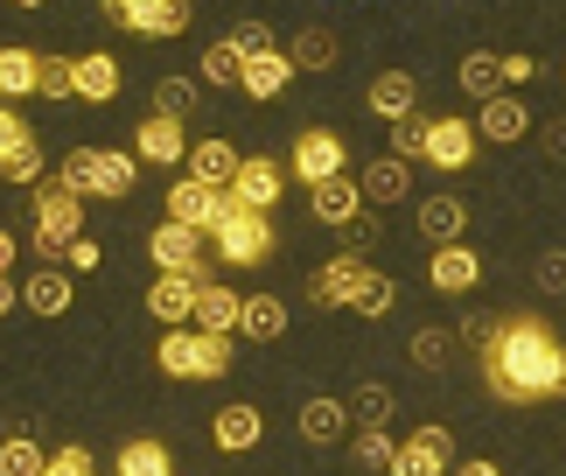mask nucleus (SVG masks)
<instances>
[{"label": "nucleus", "instance_id": "obj_1", "mask_svg": "<svg viewBox=\"0 0 566 476\" xmlns=\"http://www.w3.org/2000/svg\"><path fill=\"white\" fill-rule=\"evenodd\" d=\"M483 379L496 400L511 406H538V400H559L566 393V343L532 315H511L496 322L490 351H483Z\"/></svg>", "mask_w": 566, "mask_h": 476}, {"label": "nucleus", "instance_id": "obj_2", "mask_svg": "<svg viewBox=\"0 0 566 476\" xmlns=\"http://www.w3.org/2000/svg\"><path fill=\"white\" fill-rule=\"evenodd\" d=\"M56 183L71 189V197H134L140 155H119V147H71Z\"/></svg>", "mask_w": 566, "mask_h": 476}, {"label": "nucleus", "instance_id": "obj_3", "mask_svg": "<svg viewBox=\"0 0 566 476\" xmlns=\"http://www.w3.org/2000/svg\"><path fill=\"white\" fill-rule=\"evenodd\" d=\"M155 364L168 379H224L231 372V337H217V330H168L161 337V351H155Z\"/></svg>", "mask_w": 566, "mask_h": 476}, {"label": "nucleus", "instance_id": "obj_4", "mask_svg": "<svg viewBox=\"0 0 566 476\" xmlns=\"http://www.w3.org/2000/svg\"><path fill=\"white\" fill-rule=\"evenodd\" d=\"M84 238V197H71L63 183H50L35 197V231H29V246H35V259H63Z\"/></svg>", "mask_w": 566, "mask_h": 476}, {"label": "nucleus", "instance_id": "obj_5", "mask_svg": "<svg viewBox=\"0 0 566 476\" xmlns=\"http://www.w3.org/2000/svg\"><path fill=\"white\" fill-rule=\"evenodd\" d=\"M210 246H217L224 267H259V259L273 252V218L266 210H231V218L210 231Z\"/></svg>", "mask_w": 566, "mask_h": 476}, {"label": "nucleus", "instance_id": "obj_6", "mask_svg": "<svg viewBox=\"0 0 566 476\" xmlns=\"http://www.w3.org/2000/svg\"><path fill=\"white\" fill-rule=\"evenodd\" d=\"M231 189H210V183H196V176H176V189H168V218H176V225H189V231H217V225H224L231 218Z\"/></svg>", "mask_w": 566, "mask_h": 476}, {"label": "nucleus", "instance_id": "obj_7", "mask_svg": "<svg viewBox=\"0 0 566 476\" xmlns=\"http://www.w3.org/2000/svg\"><path fill=\"white\" fill-rule=\"evenodd\" d=\"M113 29L134 35H182L189 29V0H98Z\"/></svg>", "mask_w": 566, "mask_h": 476}, {"label": "nucleus", "instance_id": "obj_8", "mask_svg": "<svg viewBox=\"0 0 566 476\" xmlns=\"http://www.w3.org/2000/svg\"><path fill=\"white\" fill-rule=\"evenodd\" d=\"M343 162H350V155H343V134H329V126H308V134L294 141V155H287V168H294L308 189H315V183H336Z\"/></svg>", "mask_w": 566, "mask_h": 476}, {"label": "nucleus", "instance_id": "obj_9", "mask_svg": "<svg viewBox=\"0 0 566 476\" xmlns=\"http://www.w3.org/2000/svg\"><path fill=\"white\" fill-rule=\"evenodd\" d=\"M196 294H203V273H161L147 288V315L168 322V330H189L196 322Z\"/></svg>", "mask_w": 566, "mask_h": 476}, {"label": "nucleus", "instance_id": "obj_10", "mask_svg": "<svg viewBox=\"0 0 566 476\" xmlns=\"http://www.w3.org/2000/svg\"><path fill=\"white\" fill-rule=\"evenodd\" d=\"M280 189H287V168L266 162V155H245V168H238V183H231V204L238 210H273Z\"/></svg>", "mask_w": 566, "mask_h": 476}, {"label": "nucleus", "instance_id": "obj_11", "mask_svg": "<svg viewBox=\"0 0 566 476\" xmlns=\"http://www.w3.org/2000/svg\"><path fill=\"white\" fill-rule=\"evenodd\" d=\"M147 252H155V267L161 273H203V231H189V225H155V238H147Z\"/></svg>", "mask_w": 566, "mask_h": 476}, {"label": "nucleus", "instance_id": "obj_12", "mask_svg": "<svg viewBox=\"0 0 566 476\" xmlns=\"http://www.w3.org/2000/svg\"><path fill=\"white\" fill-rule=\"evenodd\" d=\"M371 273L357 252H336L329 267H315V280H308V301L315 309H350V294H357V280Z\"/></svg>", "mask_w": 566, "mask_h": 476}, {"label": "nucleus", "instance_id": "obj_13", "mask_svg": "<svg viewBox=\"0 0 566 476\" xmlns=\"http://www.w3.org/2000/svg\"><path fill=\"white\" fill-rule=\"evenodd\" d=\"M391 476H448V427H420L412 442H399Z\"/></svg>", "mask_w": 566, "mask_h": 476}, {"label": "nucleus", "instance_id": "obj_14", "mask_svg": "<svg viewBox=\"0 0 566 476\" xmlns=\"http://www.w3.org/2000/svg\"><path fill=\"white\" fill-rule=\"evenodd\" d=\"M364 105H371L378 120L399 126L406 113H420V84H412V71H378V77H371V92H364Z\"/></svg>", "mask_w": 566, "mask_h": 476}, {"label": "nucleus", "instance_id": "obj_15", "mask_svg": "<svg viewBox=\"0 0 566 476\" xmlns=\"http://www.w3.org/2000/svg\"><path fill=\"white\" fill-rule=\"evenodd\" d=\"M427 162H433V168H448V176H454V168H469V162H475V126H469V120H433V134H427Z\"/></svg>", "mask_w": 566, "mask_h": 476}, {"label": "nucleus", "instance_id": "obj_16", "mask_svg": "<svg viewBox=\"0 0 566 476\" xmlns=\"http://www.w3.org/2000/svg\"><path fill=\"white\" fill-rule=\"evenodd\" d=\"M134 155L140 162H168V168H176V162H189V134H182V120H140V134H134Z\"/></svg>", "mask_w": 566, "mask_h": 476}, {"label": "nucleus", "instance_id": "obj_17", "mask_svg": "<svg viewBox=\"0 0 566 476\" xmlns=\"http://www.w3.org/2000/svg\"><path fill=\"white\" fill-rule=\"evenodd\" d=\"M238 168H245V155H238L231 141H196V147H189V176L210 183V189H231Z\"/></svg>", "mask_w": 566, "mask_h": 476}, {"label": "nucleus", "instance_id": "obj_18", "mask_svg": "<svg viewBox=\"0 0 566 476\" xmlns=\"http://www.w3.org/2000/svg\"><path fill=\"white\" fill-rule=\"evenodd\" d=\"M308 210H315L322 225H350V218H364V183H350V176L315 183L308 189Z\"/></svg>", "mask_w": 566, "mask_h": 476}, {"label": "nucleus", "instance_id": "obj_19", "mask_svg": "<svg viewBox=\"0 0 566 476\" xmlns=\"http://www.w3.org/2000/svg\"><path fill=\"white\" fill-rule=\"evenodd\" d=\"M210 435H217V448L245 456V448H259V435H266V414H259V406H217Z\"/></svg>", "mask_w": 566, "mask_h": 476}, {"label": "nucleus", "instance_id": "obj_20", "mask_svg": "<svg viewBox=\"0 0 566 476\" xmlns=\"http://www.w3.org/2000/svg\"><path fill=\"white\" fill-rule=\"evenodd\" d=\"M427 280L441 294H469L475 280H483V259H475L469 246H441V252H433V267H427Z\"/></svg>", "mask_w": 566, "mask_h": 476}, {"label": "nucleus", "instance_id": "obj_21", "mask_svg": "<svg viewBox=\"0 0 566 476\" xmlns=\"http://www.w3.org/2000/svg\"><path fill=\"white\" fill-rule=\"evenodd\" d=\"M71 77H77V99H92V105L119 99V63L105 56V50H84V56H71Z\"/></svg>", "mask_w": 566, "mask_h": 476}, {"label": "nucleus", "instance_id": "obj_22", "mask_svg": "<svg viewBox=\"0 0 566 476\" xmlns=\"http://www.w3.org/2000/svg\"><path fill=\"white\" fill-rule=\"evenodd\" d=\"M454 77H462V92H469L475 105H490V99H504V92H511V84H504V56H496V50L462 56V71H454Z\"/></svg>", "mask_w": 566, "mask_h": 476}, {"label": "nucleus", "instance_id": "obj_23", "mask_svg": "<svg viewBox=\"0 0 566 476\" xmlns=\"http://www.w3.org/2000/svg\"><path fill=\"white\" fill-rule=\"evenodd\" d=\"M462 225H469V204L462 197H427L420 204V231L433 238V252H441V246H462Z\"/></svg>", "mask_w": 566, "mask_h": 476}, {"label": "nucleus", "instance_id": "obj_24", "mask_svg": "<svg viewBox=\"0 0 566 476\" xmlns=\"http://www.w3.org/2000/svg\"><path fill=\"white\" fill-rule=\"evenodd\" d=\"M238 309H245V294H231L224 280H203V294H196V330L231 337L238 330Z\"/></svg>", "mask_w": 566, "mask_h": 476}, {"label": "nucleus", "instance_id": "obj_25", "mask_svg": "<svg viewBox=\"0 0 566 476\" xmlns=\"http://www.w3.org/2000/svg\"><path fill=\"white\" fill-rule=\"evenodd\" d=\"M238 330H245L252 343L287 337V301H280V294H245V309H238Z\"/></svg>", "mask_w": 566, "mask_h": 476}, {"label": "nucleus", "instance_id": "obj_26", "mask_svg": "<svg viewBox=\"0 0 566 476\" xmlns=\"http://www.w3.org/2000/svg\"><path fill=\"white\" fill-rule=\"evenodd\" d=\"M525 126H532V113H525V105H517L511 92H504V99H490L483 113H475V134H483V141H504V147H511V141H525Z\"/></svg>", "mask_w": 566, "mask_h": 476}, {"label": "nucleus", "instance_id": "obj_27", "mask_svg": "<svg viewBox=\"0 0 566 476\" xmlns=\"http://www.w3.org/2000/svg\"><path fill=\"white\" fill-rule=\"evenodd\" d=\"M412 189V168L399 155H378V162H364V204H399Z\"/></svg>", "mask_w": 566, "mask_h": 476}, {"label": "nucleus", "instance_id": "obj_28", "mask_svg": "<svg viewBox=\"0 0 566 476\" xmlns=\"http://www.w3.org/2000/svg\"><path fill=\"white\" fill-rule=\"evenodd\" d=\"M287 77H294V56H287V50H266V56H252V63H245V84H238V92H252V99H280V92H287Z\"/></svg>", "mask_w": 566, "mask_h": 476}, {"label": "nucleus", "instance_id": "obj_29", "mask_svg": "<svg viewBox=\"0 0 566 476\" xmlns=\"http://www.w3.org/2000/svg\"><path fill=\"white\" fill-rule=\"evenodd\" d=\"M343 427H350V406L343 400H308L301 406V442H343Z\"/></svg>", "mask_w": 566, "mask_h": 476}, {"label": "nucleus", "instance_id": "obj_30", "mask_svg": "<svg viewBox=\"0 0 566 476\" xmlns=\"http://www.w3.org/2000/svg\"><path fill=\"white\" fill-rule=\"evenodd\" d=\"M287 56H294V71H336V35L329 29H301L287 42Z\"/></svg>", "mask_w": 566, "mask_h": 476}, {"label": "nucleus", "instance_id": "obj_31", "mask_svg": "<svg viewBox=\"0 0 566 476\" xmlns=\"http://www.w3.org/2000/svg\"><path fill=\"white\" fill-rule=\"evenodd\" d=\"M21 301H29L35 315H63V309H71V273H29Z\"/></svg>", "mask_w": 566, "mask_h": 476}, {"label": "nucleus", "instance_id": "obj_32", "mask_svg": "<svg viewBox=\"0 0 566 476\" xmlns=\"http://www.w3.org/2000/svg\"><path fill=\"white\" fill-rule=\"evenodd\" d=\"M113 476H176V463H168L161 442H126L119 463H113Z\"/></svg>", "mask_w": 566, "mask_h": 476}, {"label": "nucleus", "instance_id": "obj_33", "mask_svg": "<svg viewBox=\"0 0 566 476\" xmlns=\"http://www.w3.org/2000/svg\"><path fill=\"white\" fill-rule=\"evenodd\" d=\"M35 77H42V56L35 50H0V99L35 92Z\"/></svg>", "mask_w": 566, "mask_h": 476}, {"label": "nucleus", "instance_id": "obj_34", "mask_svg": "<svg viewBox=\"0 0 566 476\" xmlns=\"http://www.w3.org/2000/svg\"><path fill=\"white\" fill-rule=\"evenodd\" d=\"M42 469H50V456H42V442H29V435L14 427V435L0 442V476H42Z\"/></svg>", "mask_w": 566, "mask_h": 476}, {"label": "nucleus", "instance_id": "obj_35", "mask_svg": "<svg viewBox=\"0 0 566 476\" xmlns=\"http://www.w3.org/2000/svg\"><path fill=\"white\" fill-rule=\"evenodd\" d=\"M412 364H420V372H448L454 364V330H412Z\"/></svg>", "mask_w": 566, "mask_h": 476}, {"label": "nucleus", "instance_id": "obj_36", "mask_svg": "<svg viewBox=\"0 0 566 476\" xmlns=\"http://www.w3.org/2000/svg\"><path fill=\"white\" fill-rule=\"evenodd\" d=\"M350 456H357V469H385V476H391V456H399V442H391L385 427H357Z\"/></svg>", "mask_w": 566, "mask_h": 476}, {"label": "nucleus", "instance_id": "obj_37", "mask_svg": "<svg viewBox=\"0 0 566 476\" xmlns=\"http://www.w3.org/2000/svg\"><path fill=\"white\" fill-rule=\"evenodd\" d=\"M427 134H433V120L406 113L399 126H391V155H399V162H427Z\"/></svg>", "mask_w": 566, "mask_h": 476}, {"label": "nucleus", "instance_id": "obj_38", "mask_svg": "<svg viewBox=\"0 0 566 476\" xmlns=\"http://www.w3.org/2000/svg\"><path fill=\"white\" fill-rule=\"evenodd\" d=\"M203 84H245V56L231 42H210L203 50Z\"/></svg>", "mask_w": 566, "mask_h": 476}, {"label": "nucleus", "instance_id": "obj_39", "mask_svg": "<svg viewBox=\"0 0 566 476\" xmlns=\"http://www.w3.org/2000/svg\"><path fill=\"white\" fill-rule=\"evenodd\" d=\"M391 301H399L391 273H364V280H357V294H350V309H357V315H385Z\"/></svg>", "mask_w": 566, "mask_h": 476}, {"label": "nucleus", "instance_id": "obj_40", "mask_svg": "<svg viewBox=\"0 0 566 476\" xmlns=\"http://www.w3.org/2000/svg\"><path fill=\"white\" fill-rule=\"evenodd\" d=\"M350 421L357 427H385L391 421V393H385V385H357V393H350Z\"/></svg>", "mask_w": 566, "mask_h": 476}, {"label": "nucleus", "instance_id": "obj_41", "mask_svg": "<svg viewBox=\"0 0 566 476\" xmlns=\"http://www.w3.org/2000/svg\"><path fill=\"white\" fill-rule=\"evenodd\" d=\"M189 105H196V77H161L155 84V113L161 120H182Z\"/></svg>", "mask_w": 566, "mask_h": 476}, {"label": "nucleus", "instance_id": "obj_42", "mask_svg": "<svg viewBox=\"0 0 566 476\" xmlns=\"http://www.w3.org/2000/svg\"><path fill=\"white\" fill-rule=\"evenodd\" d=\"M224 42H231V50H238V56H245V63H252V56H266V50H280V42H273V29H266V21H238V29H231Z\"/></svg>", "mask_w": 566, "mask_h": 476}, {"label": "nucleus", "instance_id": "obj_43", "mask_svg": "<svg viewBox=\"0 0 566 476\" xmlns=\"http://www.w3.org/2000/svg\"><path fill=\"white\" fill-rule=\"evenodd\" d=\"M42 176V147L35 141H21L14 155H0V183H35Z\"/></svg>", "mask_w": 566, "mask_h": 476}, {"label": "nucleus", "instance_id": "obj_44", "mask_svg": "<svg viewBox=\"0 0 566 476\" xmlns=\"http://www.w3.org/2000/svg\"><path fill=\"white\" fill-rule=\"evenodd\" d=\"M35 92H42V99H77V77H71V63H63V56H42V77H35Z\"/></svg>", "mask_w": 566, "mask_h": 476}, {"label": "nucleus", "instance_id": "obj_45", "mask_svg": "<svg viewBox=\"0 0 566 476\" xmlns=\"http://www.w3.org/2000/svg\"><path fill=\"white\" fill-rule=\"evenodd\" d=\"M42 476H98V463H92V448H56Z\"/></svg>", "mask_w": 566, "mask_h": 476}, {"label": "nucleus", "instance_id": "obj_46", "mask_svg": "<svg viewBox=\"0 0 566 476\" xmlns=\"http://www.w3.org/2000/svg\"><path fill=\"white\" fill-rule=\"evenodd\" d=\"M538 288H546V294H566V252H559V246L538 252Z\"/></svg>", "mask_w": 566, "mask_h": 476}, {"label": "nucleus", "instance_id": "obj_47", "mask_svg": "<svg viewBox=\"0 0 566 476\" xmlns=\"http://www.w3.org/2000/svg\"><path fill=\"white\" fill-rule=\"evenodd\" d=\"M21 141H35V134L21 126V113H14V105H0V155H14Z\"/></svg>", "mask_w": 566, "mask_h": 476}, {"label": "nucleus", "instance_id": "obj_48", "mask_svg": "<svg viewBox=\"0 0 566 476\" xmlns=\"http://www.w3.org/2000/svg\"><path fill=\"white\" fill-rule=\"evenodd\" d=\"M343 238H350V252L364 259V252L378 246V218H350V225H343Z\"/></svg>", "mask_w": 566, "mask_h": 476}, {"label": "nucleus", "instance_id": "obj_49", "mask_svg": "<svg viewBox=\"0 0 566 476\" xmlns=\"http://www.w3.org/2000/svg\"><path fill=\"white\" fill-rule=\"evenodd\" d=\"M490 337H496V315H469L462 322V343H475V351H490Z\"/></svg>", "mask_w": 566, "mask_h": 476}, {"label": "nucleus", "instance_id": "obj_50", "mask_svg": "<svg viewBox=\"0 0 566 476\" xmlns=\"http://www.w3.org/2000/svg\"><path fill=\"white\" fill-rule=\"evenodd\" d=\"M538 147H546V155H553V162H566V120H553V126H546V134H538Z\"/></svg>", "mask_w": 566, "mask_h": 476}, {"label": "nucleus", "instance_id": "obj_51", "mask_svg": "<svg viewBox=\"0 0 566 476\" xmlns=\"http://www.w3.org/2000/svg\"><path fill=\"white\" fill-rule=\"evenodd\" d=\"M63 259H71V267H77V273H92V267H98V246H92V238H77V246H71V252H63Z\"/></svg>", "mask_w": 566, "mask_h": 476}, {"label": "nucleus", "instance_id": "obj_52", "mask_svg": "<svg viewBox=\"0 0 566 476\" xmlns=\"http://www.w3.org/2000/svg\"><path fill=\"white\" fill-rule=\"evenodd\" d=\"M532 71H538V63H532V56H504V84H525Z\"/></svg>", "mask_w": 566, "mask_h": 476}, {"label": "nucleus", "instance_id": "obj_53", "mask_svg": "<svg viewBox=\"0 0 566 476\" xmlns=\"http://www.w3.org/2000/svg\"><path fill=\"white\" fill-rule=\"evenodd\" d=\"M14 259H21V238H14V231H0V273H14Z\"/></svg>", "mask_w": 566, "mask_h": 476}, {"label": "nucleus", "instance_id": "obj_54", "mask_svg": "<svg viewBox=\"0 0 566 476\" xmlns=\"http://www.w3.org/2000/svg\"><path fill=\"white\" fill-rule=\"evenodd\" d=\"M14 301H21V288H14V273H0V315H14Z\"/></svg>", "mask_w": 566, "mask_h": 476}, {"label": "nucleus", "instance_id": "obj_55", "mask_svg": "<svg viewBox=\"0 0 566 476\" xmlns=\"http://www.w3.org/2000/svg\"><path fill=\"white\" fill-rule=\"evenodd\" d=\"M454 476H504L496 463H454Z\"/></svg>", "mask_w": 566, "mask_h": 476}, {"label": "nucleus", "instance_id": "obj_56", "mask_svg": "<svg viewBox=\"0 0 566 476\" xmlns=\"http://www.w3.org/2000/svg\"><path fill=\"white\" fill-rule=\"evenodd\" d=\"M14 8H42V0H14Z\"/></svg>", "mask_w": 566, "mask_h": 476}]
</instances>
